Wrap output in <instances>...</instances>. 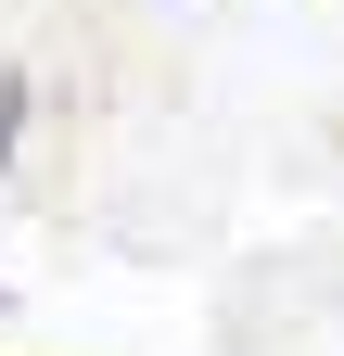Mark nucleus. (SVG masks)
<instances>
[{"label": "nucleus", "mask_w": 344, "mask_h": 356, "mask_svg": "<svg viewBox=\"0 0 344 356\" xmlns=\"http://www.w3.org/2000/svg\"><path fill=\"white\" fill-rule=\"evenodd\" d=\"M13 140H26V76L0 64V165H13Z\"/></svg>", "instance_id": "1"}]
</instances>
